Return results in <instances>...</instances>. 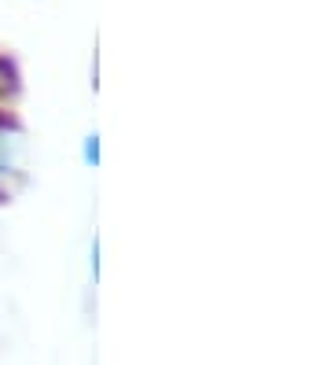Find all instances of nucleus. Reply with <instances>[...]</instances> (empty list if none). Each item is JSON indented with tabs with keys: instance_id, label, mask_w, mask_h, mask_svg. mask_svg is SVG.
I'll return each mask as SVG.
<instances>
[{
	"instance_id": "f257e3e1",
	"label": "nucleus",
	"mask_w": 331,
	"mask_h": 365,
	"mask_svg": "<svg viewBox=\"0 0 331 365\" xmlns=\"http://www.w3.org/2000/svg\"><path fill=\"white\" fill-rule=\"evenodd\" d=\"M81 159H85V166H100V133H88V137H85Z\"/></svg>"
}]
</instances>
